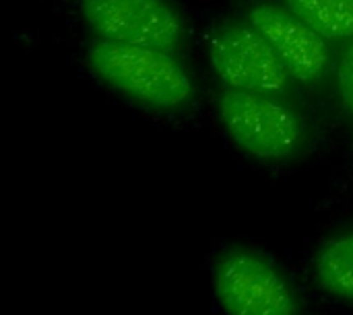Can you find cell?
<instances>
[{
	"label": "cell",
	"mask_w": 353,
	"mask_h": 315,
	"mask_svg": "<svg viewBox=\"0 0 353 315\" xmlns=\"http://www.w3.org/2000/svg\"><path fill=\"white\" fill-rule=\"evenodd\" d=\"M87 62L114 91L153 109H180L194 95L186 70L163 50L99 39L89 50Z\"/></svg>",
	"instance_id": "cell-1"
},
{
	"label": "cell",
	"mask_w": 353,
	"mask_h": 315,
	"mask_svg": "<svg viewBox=\"0 0 353 315\" xmlns=\"http://www.w3.org/2000/svg\"><path fill=\"white\" fill-rule=\"evenodd\" d=\"M211 68L228 89L277 95L290 72L271 43L248 25H223L209 39Z\"/></svg>",
	"instance_id": "cell-5"
},
{
	"label": "cell",
	"mask_w": 353,
	"mask_h": 315,
	"mask_svg": "<svg viewBox=\"0 0 353 315\" xmlns=\"http://www.w3.org/2000/svg\"><path fill=\"white\" fill-rule=\"evenodd\" d=\"M283 6L327 41L353 37V0H283Z\"/></svg>",
	"instance_id": "cell-8"
},
{
	"label": "cell",
	"mask_w": 353,
	"mask_h": 315,
	"mask_svg": "<svg viewBox=\"0 0 353 315\" xmlns=\"http://www.w3.org/2000/svg\"><path fill=\"white\" fill-rule=\"evenodd\" d=\"M217 107L232 142L254 159H290L304 140L298 116L271 95L228 89L221 93Z\"/></svg>",
	"instance_id": "cell-3"
},
{
	"label": "cell",
	"mask_w": 353,
	"mask_h": 315,
	"mask_svg": "<svg viewBox=\"0 0 353 315\" xmlns=\"http://www.w3.org/2000/svg\"><path fill=\"white\" fill-rule=\"evenodd\" d=\"M81 14L101 41L174 54L184 35L180 14L165 0H81Z\"/></svg>",
	"instance_id": "cell-4"
},
{
	"label": "cell",
	"mask_w": 353,
	"mask_h": 315,
	"mask_svg": "<svg viewBox=\"0 0 353 315\" xmlns=\"http://www.w3.org/2000/svg\"><path fill=\"white\" fill-rule=\"evenodd\" d=\"M337 87L343 105L353 111V41L341 52L337 62Z\"/></svg>",
	"instance_id": "cell-9"
},
{
	"label": "cell",
	"mask_w": 353,
	"mask_h": 315,
	"mask_svg": "<svg viewBox=\"0 0 353 315\" xmlns=\"http://www.w3.org/2000/svg\"><path fill=\"white\" fill-rule=\"evenodd\" d=\"M213 291L225 315H300L288 276L254 250L223 252L213 266Z\"/></svg>",
	"instance_id": "cell-2"
},
{
	"label": "cell",
	"mask_w": 353,
	"mask_h": 315,
	"mask_svg": "<svg viewBox=\"0 0 353 315\" xmlns=\"http://www.w3.org/2000/svg\"><path fill=\"white\" fill-rule=\"evenodd\" d=\"M319 287L345 303H353V231L339 233L323 243L314 260Z\"/></svg>",
	"instance_id": "cell-7"
},
{
	"label": "cell",
	"mask_w": 353,
	"mask_h": 315,
	"mask_svg": "<svg viewBox=\"0 0 353 315\" xmlns=\"http://www.w3.org/2000/svg\"><path fill=\"white\" fill-rule=\"evenodd\" d=\"M248 23L271 43L290 76L300 83H316L325 74L331 58L327 39L290 8L273 2L254 4Z\"/></svg>",
	"instance_id": "cell-6"
}]
</instances>
